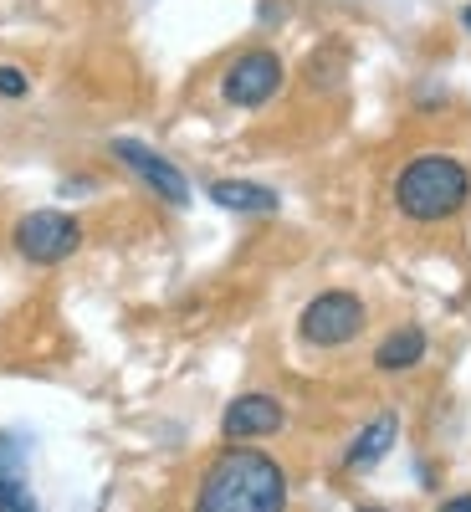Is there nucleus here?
Segmentation results:
<instances>
[{"label": "nucleus", "instance_id": "1", "mask_svg": "<svg viewBox=\"0 0 471 512\" xmlns=\"http://www.w3.org/2000/svg\"><path fill=\"white\" fill-rule=\"evenodd\" d=\"M195 512H287V472L256 446H231L205 466Z\"/></svg>", "mask_w": 471, "mask_h": 512}, {"label": "nucleus", "instance_id": "2", "mask_svg": "<svg viewBox=\"0 0 471 512\" xmlns=\"http://www.w3.org/2000/svg\"><path fill=\"white\" fill-rule=\"evenodd\" d=\"M466 200H471V175H466V164L451 159V154H420V159H410L400 169V180H395L400 216H410L420 226L451 221Z\"/></svg>", "mask_w": 471, "mask_h": 512}, {"label": "nucleus", "instance_id": "3", "mask_svg": "<svg viewBox=\"0 0 471 512\" xmlns=\"http://www.w3.org/2000/svg\"><path fill=\"white\" fill-rule=\"evenodd\" d=\"M297 333H303V344H313V349H344L364 333V303L344 287L318 292L303 308V318H297Z\"/></svg>", "mask_w": 471, "mask_h": 512}, {"label": "nucleus", "instance_id": "4", "mask_svg": "<svg viewBox=\"0 0 471 512\" xmlns=\"http://www.w3.org/2000/svg\"><path fill=\"white\" fill-rule=\"evenodd\" d=\"M11 241H16V251L26 256V262L57 267V262H67V256L82 246V226L67 216V210H31V216L16 221Z\"/></svg>", "mask_w": 471, "mask_h": 512}, {"label": "nucleus", "instance_id": "5", "mask_svg": "<svg viewBox=\"0 0 471 512\" xmlns=\"http://www.w3.org/2000/svg\"><path fill=\"white\" fill-rule=\"evenodd\" d=\"M277 88H282V62H277V52H267V47L241 52V57L226 67V77H221V93H226V103H236V108H262L267 98H277Z\"/></svg>", "mask_w": 471, "mask_h": 512}, {"label": "nucleus", "instance_id": "6", "mask_svg": "<svg viewBox=\"0 0 471 512\" xmlns=\"http://www.w3.org/2000/svg\"><path fill=\"white\" fill-rule=\"evenodd\" d=\"M113 159H123V164L134 169V175H139L159 200H169V205H190V180H185L164 154H154L149 144H139V139H113Z\"/></svg>", "mask_w": 471, "mask_h": 512}, {"label": "nucleus", "instance_id": "7", "mask_svg": "<svg viewBox=\"0 0 471 512\" xmlns=\"http://www.w3.org/2000/svg\"><path fill=\"white\" fill-rule=\"evenodd\" d=\"M282 425H287V410L277 395H236L221 415L226 441H262V436H277Z\"/></svg>", "mask_w": 471, "mask_h": 512}, {"label": "nucleus", "instance_id": "8", "mask_svg": "<svg viewBox=\"0 0 471 512\" xmlns=\"http://www.w3.org/2000/svg\"><path fill=\"white\" fill-rule=\"evenodd\" d=\"M395 436H400V415H395V410L374 415V420L364 425V431L349 441V451H344V466H349V472H369V466H379L384 456H390Z\"/></svg>", "mask_w": 471, "mask_h": 512}, {"label": "nucleus", "instance_id": "9", "mask_svg": "<svg viewBox=\"0 0 471 512\" xmlns=\"http://www.w3.org/2000/svg\"><path fill=\"white\" fill-rule=\"evenodd\" d=\"M210 200H216L221 210H241V216H272V210L282 205L277 190L251 185V180H216L210 185Z\"/></svg>", "mask_w": 471, "mask_h": 512}, {"label": "nucleus", "instance_id": "10", "mask_svg": "<svg viewBox=\"0 0 471 512\" xmlns=\"http://www.w3.org/2000/svg\"><path fill=\"white\" fill-rule=\"evenodd\" d=\"M420 359H425V328H415V323L384 333V344L374 349V364H379L384 374H405V369H415Z\"/></svg>", "mask_w": 471, "mask_h": 512}, {"label": "nucleus", "instance_id": "11", "mask_svg": "<svg viewBox=\"0 0 471 512\" xmlns=\"http://www.w3.org/2000/svg\"><path fill=\"white\" fill-rule=\"evenodd\" d=\"M21 466H26V446H21V436L0 431V477H21Z\"/></svg>", "mask_w": 471, "mask_h": 512}, {"label": "nucleus", "instance_id": "12", "mask_svg": "<svg viewBox=\"0 0 471 512\" xmlns=\"http://www.w3.org/2000/svg\"><path fill=\"white\" fill-rule=\"evenodd\" d=\"M26 502V482L21 477H0V512H11Z\"/></svg>", "mask_w": 471, "mask_h": 512}, {"label": "nucleus", "instance_id": "13", "mask_svg": "<svg viewBox=\"0 0 471 512\" xmlns=\"http://www.w3.org/2000/svg\"><path fill=\"white\" fill-rule=\"evenodd\" d=\"M0 98H26V72L21 67H0Z\"/></svg>", "mask_w": 471, "mask_h": 512}, {"label": "nucleus", "instance_id": "14", "mask_svg": "<svg viewBox=\"0 0 471 512\" xmlns=\"http://www.w3.org/2000/svg\"><path fill=\"white\" fill-rule=\"evenodd\" d=\"M441 512H471V492H461V497H446V502H441Z\"/></svg>", "mask_w": 471, "mask_h": 512}, {"label": "nucleus", "instance_id": "15", "mask_svg": "<svg viewBox=\"0 0 471 512\" xmlns=\"http://www.w3.org/2000/svg\"><path fill=\"white\" fill-rule=\"evenodd\" d=\"M11 512H41V507H36V502L26 497V502H21V507H11Z\"/></svg>", "mask_w": 471, "mask_h": 512}, {"label": "nucleus", "instance_id": "16", "mask_svg": "<svg viewBox=\"0 0 471 512\" xmlns=\"http://www.w3.org/2000/svg\"><path fill=\"white\" fill-rule=\"evenodd\" d=\"M461 26H466V31H471V6H466V11H461Z\"/></svg>", "mask_w": 471, "mask_h": 512}, {"label": "nucleus", "instance_id": "17", "mask_svg": "<svg viewBox=\"0 0 471 512\" xmlns=\"http://www.w3.org/2000/svg\"><path fill=\"white\" fill-rule=\"evenodd\" d=\"M359 512H384V507H359Z\"/></svg>", "mask_w": 471, "mask_h": 512}]
</instances>
